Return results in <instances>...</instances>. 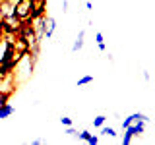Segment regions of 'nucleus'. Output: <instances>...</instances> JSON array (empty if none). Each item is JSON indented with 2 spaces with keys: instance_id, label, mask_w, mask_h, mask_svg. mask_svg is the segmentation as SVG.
Wrapping results in <instances>:
<instances>
[{
  "instance_id": "nucleus-1",
  "label": "nucleus",
  "mask_w": 155,
  "mask_h": 145,
  "mask_svg": "<svg viewBox=\"0 0 155 145\" xmlns=\"http://www.w3.org/2000/svg\"><path fill=\"white\" fill-rule=\"evenodd\" d=\"M143 132H145V122L128 126V128H124V135H122V139H120V143H122V145H130L136 137H140Z\"/></svg>"
},
{
  "instance_id": "nucleus-2",
  "label": "nucleus",
  "mask_w": 155,
  "mask_h": 145,
  "mask_svg": "<svg viewBox=\"0 0 155 145\" xmlns=\"http://www.w3.org/2000/svg\"><path fill=\"white\" fill-rule=\"evenodd\" d=\"M31 10H33V0H16L14 2V14L19 21L31 18Z\"/></svg>"
},
{
  "instance_id": "nucleus-3",
  "label": "nucleus",
  "mask_w": 155,
  "mask_h": 145,
  "mask_svg": "<svg viewBox=\"0 0 155 145\" xmlns=\"http://www.w3.org/2000/svg\"><path fill=\"white\" fill-rule=\"evenodd\" d=\"M140 122H145L147 124L149 122V118L145 116L143 112H132V114H128L126 118L122 120V130L124 128H128V126H134V124H140Z\"/></svg>"
},
{
  "instance_id": "nucleus-4",
  "label": "nucleus",
  "mask_w": 155,
  "mask_h": 145,
  "mask_svg": "<svg viewBox=\"0 0 155 145\" xmlns=\"http://www.w3.org/2000/svg\"><path fill=\"white\" fill-rule=\"evenodd\" d=\"M56 31V19L52 16H45V23H43V39H52Z\"/></svg>"
},
{
  "instance_id": "nucleus-5",
  "label": "nucleus",
  "mask_w": 155,
  "mask_h": 145,
  "mask_svg": "<svg viewBox=\"0 0 155 145\" xmlns=\"http://www.w3.org/2000/svg\"><path fill=\"white\" fill-rule=\"evenodd\" d=\"M78 139H81V141H85L89 145H97V143H99V135L91 134L89 130H81V132H78Z\"/></svg>"
},
{
  "instance_id": "nucleus-6",
  "label": "nucleus",
  "mask_w": 155,
  "mask_h": 145,
  "mask_svg": "<svg viewBox=\"0 0 155 145\" xmlns=\"http://www.w3.org/2000/svg\"><path fill=\"white\" fill-rule=\"evenodd\" d=\"M84 43H85V31L81 29V31L78 33V37H76V41H74V45H72V52H80L81 48H84Z\"/></svg>"
},
{
  "instance_id": "nucleus-7",
  "label": "nucleus",
  "mask_w": 155,
  "mask_h": 145,
  "mask_svg": "<svg viewBox=\"0 0 155 145\" xmlns=\"http://www.w3.org/2000/svg\"><path fill=\"white\" fill-rule=\"evenodd\" d=\"M95 45H97V48H99L101 52H105L107 50V43H105V35L101 31H97L95 33Z\"/></svg>"
},
{
  "instance_id": "nucleus-8",
  "label": "nucleus",
  "mask_w": 155,
  "mask_h": 145,
  "mask_svg": "<svg viewBox=\"0 0 155 145\" xmlns=\"http://www.w3.org/2000/svg\"><path fill=\"white\" fill-rule=\"evenodd\" d=\"M14 114V106L6 103V105H2L0 106V120H4V118H8V116H12Z\"/></svg>"
},
{
  "instance_id": "nucleus-9",
  "label": "nucleus",
  "mask_w": 155,
  "mask_h": 145,
  "mask_svg": "<svg viewBox=\"0 0 155 145\" xmlns=\"http://www.w3.org/2000/svg\"><path fill=\"white\" fill-rule=\"evenodd\" d=\"M99 130H101V135H105V137H110V139H114L116 135H118V134H116V130H114V128H110V126H105V124L101 126Z\"/></svg>"
},
{
  "instance_id": "nucleus-10",
  "label": "nucleus",
  "mask_w": 155,
  "mask_h": 145,
  "mask_svg": "<svg viewBox=\"0 0 155 145\" xmlns=\"http://www.w3.org/2000/svg\"><path fill=\"white\" fill-rule=\"evenodd\" d=\"M10 97H12V89H2L0 87V106L10 103Z\"/></svg>"
},
{
  "instance_id": "nucleus-11",
  "label": "nucleus",
  "mask_w": 155,
  "mask_h": 145,
  "mask_svg": "<svg viewBox=\"0 0 155 145\" xmlns=\"http://www.w3.org/2000/svg\"><path fill=\"white\" fill-rule=\"evenodd\" d=\"M103 124H107V116L105 114H99L93 118V128H101Z\"/></svg>"
},
{
  "instance_id": "nucleus-12",
  "label": "nucleus",
  "mask_w": 155,
  "mask_h": 145,
  "mask_svg": "<svg viewBox=\"0 0 155 145\" xmlns=\"http://www.w3.org/2000/svg\"><path fill=\"white\" fill-rule=\"evenodd\" d=\"M91 81H93V76H81L80 79H78V87H85V85H89Z\"/></svg>"
},
{
  "instance_id": "nucleus-13",
  "label": "nucleus",
  "mask_w": 155,
  "mask_h": 145,
  "mask_svg": "<svg viewBox=\"0 0 155 145\" xmlns=\"http://www.w3.org/2000/svg\"><path fill=\"white\" fill-rule=\"evenodd\" d=\"M60 122H62V126H72V118L70 116H62Z\"/></svg>"
},
{
  "instance_id": "nucleus-14",
  "label": "nucleus",
  "mask_w": 155,
  "mask_h": 145,
  "mask_svg": "<svg viewBox=\"0 0 155 145\" xmlns=\"http://www.w3.org/2000/svg\"><path fill=\"white\" fill-rule=\"evenodd\" d=\"M66 135H78V130L72 126H66Z\"/></svg>"
},
{
  "instance_id": "nucleus-15",
  "label": "nucleus",
  "mask_w": 155,
  "mask_h": 145,
  "mask_svg": "<svg viewBox=\"0 0 155 145\" xmlns=\"http://www.w3.org/2000/svg\"><path fill=\"white\" fill-rule=\"evenodd\" d=\"M68 8H70V4H68V0H62V12H68Z\"/></svg>"
},
{
  "instance_id": "nucleus-16",
  "label": "nucleus",
  "mask_w": 155,
  "mask_h": 145,
  "mask_svg": "<svg viewBox=\"0 0 155 145\" xmlns=\"http://www.w3.org/2000/svg\"><path fill=\"white\" fill-rule=\"evenodd\" d=\"M142 76H143V79H145V81H149V77H151V76H149V72H147V70H143V72H142Z\"/></svg>"
},
{
  "instance_id": "nucleus-17",
  "label": "nucleus",
  "mask_w": 155,
  "mask_h": 145,
  "mask_svg": "<svg viewBox=\"0 0 155 145\" xmlns=\"http://www.w3.org/2000/svg\"><path fill=\"white\" fill-rule=\"evenodd\" d=\"M31 143H33V145H41V143H45V139H33Z\"/></svg>"
},
{
  "instance_id": "nucleus-18",
  "label": "nucleus",
  "mask_w": 155,
  "mask_h": 145,
  "mask_svg": "<svg viewBox=\"0 0 155 145\" xmlns=\"http://www.w3.org/2000/svg\"><path fill=\"white\" fill-rule=\"evenodd\" d=\"M85 10H93V4H91V2H85Z\"/></svg>"
},
{
  "instance_id": "nucleus-19",
  "label": "nucleus",
  "mask_w": 155,
  "mask_h": 145,
  "mask_svg": "<svg viewBox=\"0 0 155 145\" xmlns=\"http://www.w3.org/2000/svg\"><path fill=\"white\" fill-rule=\"evenodd\" d=\"M2 39H4V31H2V25H0V43H2Z\"/></svg>"
}]
</instances>
